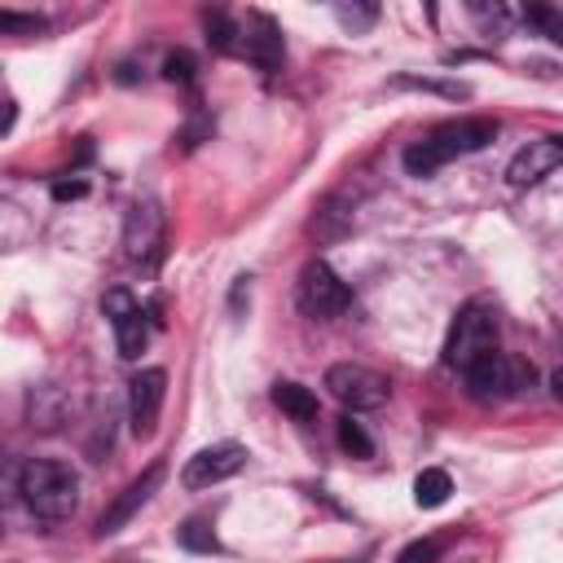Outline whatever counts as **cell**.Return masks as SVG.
I'll return each instance as SVG.
<instances>
[{
	"label": "cell",
	"mask_w": 563,
	"mask_h": 563,
	"mask_svg": "<svg viewBox=\"0 0 563 563\" xmlns=\"http://www.w3.org/2000/svg\"><path fill=\"white\" fill-rule=\"evenodd\" d=\"M84 194H88L84 180H57V185H53V198H57V202H66V198H84Z\"/></svg>",
	"instance_id": "cell-26"
},
{
	"label": "cell",
	"mask_w": 563,
	"mask_h": 563,
	"mask_svg": "<svg viewBox=\"0 0 563 563\" xmlns=\"http://www.w3.org/2000/svg\"><path fill=\"white\" fill-rule=\"evenodd\" d=\"M532 26H541L550 40H563V18L554 13V9H545V4H528V13H523Z\"/></svg>",
	"instance_id": "cell-23"
},
{
	"label": "cell",
	"mask_w": 563,
	"mask_h": 563,
	"mask_svg": "<svg viewBox=\"0 0 563 563\" xmlns=\"http://www.w3.org/2000/svg\"><path fill=\"white\" fill-rule=\"evenodd\" d=\"M400 88H422V92H440V97H466L462 84H440V79H418V75H400Z\"/></svg>",
	"instance_id": "cell-24"
},
{
	"label": "cell",
	"mask_w": 563,
	"mask_h": 563,
	"mask_svg": "<svg viewBox=\"0 0 563 563\" xmlns=\"http://www.w3.org/2000/svg\"><path fill=\"white\" fill-rule=\"evenodd\" d=\"M334 18H339L343 26H352V31H361V26H369V22L378 18V9H374V4H334Z\"/></svg>",
	"instance_id": "cell-22"
},
{
	"label": "cell",
	"mask_w": 563,
	"mask_h": 563,
	"mask_svg": "<svg viewBox=\"0 0 563 563\" xmlns=\"http://www.w3.org/2000/svg\"><path fill=\"white\" fill-rule=\"evenodd\" d=\"M449 493H453V479H449V471H440V466H427V471H418V479H413V501H418L422 510H435V506H444V501H449Z\"/></svg>",
	"instance_id": "cell-15"
},
{
	"label": "cell",
	"mask_w": 563,
	"mask_h": 563,
	"mask_svg": "<svg viewBox=\"0 0 563 563\" xmlns=\"http://www.w3.org/2000/svg\"><path fill=\"white\" fill-rule=\"evenodd\" d=\"M488 352H497V317H493V308H484V303H466L457 317H453V325H449V339H444V365L449 369H471L479 356H488Z\"/></svg>",
	"instance_id": "cell-4"
},
{
	"label": "cell",
	"mask_w": 563,
	"mask_h": 563,
	"mask_svg": "<svg viewBox=\"0 0 563 563\" xmlns=\"http://www.w3.org/2000/svg\"><path fill=\"white\" fill-rule=\"evenodd\" d=\"M202 26H207V44L216 48V53H233L238 48V22L229 18V13H220V9H211V13H202Z\"/></svg>",
	"instance_id": "cell-16"
},
{
	"label": "cell",
	"mask_w": 563,
	"mask_h": 563,
	"mask_svg": "<svg viewBox=\"0 0 563 563\" xmlns=\"http://www.w3.org/2000/svg\"><path fill=\"white\" fill-rule=\"evenodd\" d=\"M440 550H444V545H440L435 537H427V541H409V545L396 554V563H435Z\"/></svg>",
	"instance_id": "cell-21"
},
{
	"label": "cell",
	"mask_w": 563,
	"mask_h": 563,
	"mask_svg": "<svg viewBox=\"0 0 563 563\" xmlns=\"http://www.w3.org/2000/svg\"><path fill=\"white\" fill-rule=\"evenodd\" d=\"M163 238H167V220H163V207L154 198L145 202H132L128 207V220H123V255L132 264H154L163 255Z\"/></svg>",
	"instance_id": "cell-8"
},
{
	"label": "cell",
	"mask_w": 563,
	"mask_h": 563,
	"mask_svg": "<svg viewBox=\"0 0 563 563\" xmlns=\"http://www.w3.org/2000/svg\"><path fill=\"white\" fill-rule=\"evenodd\" d=\"M325 387H330V396H334L347 413L378 409V405H387V396H391V383H387L378 369H369V365H352V361L330 365V369H325Z\"/></svg>",
	"instance_id": "cell-6"
},
{
	"label": "cell",
	"mask_w": 563,
	"mask_h": 563,
	"mask_svg": "<svg viewBox=\"0 0 563 563\" xmlns=\"http://www.w3.org/2000/svg\"><path fill=\"white\" fill-rule=\"evenodd\" d=\"M242 466H246V449H242V444H233V440H224V444H207V449H198V453L185 462L180 484L198 493V488H211V484L233 479Z\"/></svg>",
	"instance_id": "cell-9"
},
{
	"label": "cell",
	"mask_w": 563,
	"mask_h": 563,
	"mask_svg": "<svg viewBox=\"0 0 563 563\" xmlns=\"http://www.w3.org/2000/svg\"><path fill=\"white\" fill-rule=\"evenodd\" d=\"M158 479H163V462H154V466H145V475H136L106 510H101V519H97V537H110V532H119L145 501H150V493L158 488Z\"/></svg>",
	"instance_id": "cell-12"
},
{
	"label": "cell",
	"mask_w": 563,
	"mask_h": 563,
	"mask_svg": "<svg viewBox=\"0 0 563 563\" xmlns=\"http://www.w3.org/2000/svg\"><path fill=\"white\" fill-rule=\"evenodd\" d=\"M163 396H167V374L163 369L132 374V383H128V418H132V431L136 435H150L154 431L158 409H163Z\"/></svg>",
	"instance_id": "cell-10"
},
{
	"label": "cell",
	"mask_w": 563,
	"mask_h": 563,
	"mask_svg": "<svg viewBox=\"0 0 563 563\" xmlns=\"http://www.w3.org/2000/svg\"><path fill=\"white\" fill-rule=\"evenodd\" d=\"M334 435H339L343 453H352V457H374V440L365 435V427H361L352 413H343V418L334 422Z\"/></svg>",
	"instance_id": "cell-18"
},
{
	"label": "cell",
	"mask_w": 563,
	"mask_h": 563,
	"mask_svg": "<svg viewBox=\"0 0 563 563\" xmlns=\"http://www.w3.org/2000/svg\"><path fill=\"white\" fill-rule=\"evenodd\" d=\"M242 48H246V57H251L264 75H273V70L282 66V53H286L282 31H277V22H273L268 13H255V18H251V31L242 35Z\"/></svg>",
	"instance_id": "cell-13"
},
{
	"label": "cell",
	"mask_w": 563,
	"mask_h": 563,
	"mask_svg": "<svg viewBox=\"0 0 563 563\" xmlns=\"http://www.w3.org/2000/svg\"><path fill=\"white\" fill-rule=\"evenodd\" d=\"M101 312L110 317L119 356H123V361H136V356L145 352V343H150V325H158V321H154V317H150L123 286H114V290L101 295Z\"/></svg>",
	"instance_id": "cell-7"
},
{
	"label": "cell",
	"mask_w": 563,
	"mask_h": 563,
	"mask_svg": "<svg viewBox=\"0 0 563 563\" xmlns=\"http://www.w3.org/2000/svg\"><path fill=\"white\" fill-rule=\"evenodd\" d=\"M471 13H475L488 31H497V35H506V26H510V9H506V4H493V9H488V4H471Z\"/></svg>",
	"instance_id": "cell-25"
},
{
	"label": "cell",
	"mask_w": 563,
	"mask_h": 563,
	"mask_svg": "<svg viewBox=\"0 0 563 563\" xmlns=\"http://www.w3.org/2000/svg\"><path fill=\"white\" fill-rule=\"evenodd\" d=\"M35 31H44V18H40V13L0 9V35H35Z\"/></svg>",
	"instance_id": "cell-19"
},
{
	"label": "cell",
	"mask_w": 563,
	"mask_h": 563,
	"mask_svg": "<svg viewBox=\"0 0 563 563\" xmlns=\"http://www.w3.org/2000/svg\"><path fill=\"white\" fill-rule=\"evenodd\" d=\"M163 79H167V84H194V57H189L185 48H172V53L163 57Z\"/></svg>",
	"instance_id": "cell-20"
},
{
	"label": "cell",
	"mask_w": 563,
	"mask_h": 563,
	"mask_svg": "<svg viewBox=\"0 0 563 563\" xmlns=\"http://www.w3.org/2000/svg\"><path fill=\"white\" fill-rule=\"evenodd\" d=\"M493 136H497V123L493 119H453V123H440L435 132H427L422 141L405 145L400 163H405L409 176H435L444 163L484 150Z\"/></svg>",
	"instance_id": "cell-1"
},
{
	"label": "cell",
	"mask_w": 563,
	"mask_h": 563,
	"mask_svg": "<svg viewBox=\"0 0 563 563\" xmlns=\"http://www.w3.org/2000/svg\"><path fill=\"white\" fill-rule=\"evenodd\" d=\"M559 163H563V145H559V136H541V141H528V145L510 158L506 180H510L515 189H528V185H541Z\"/></svg>",
	"instance_id": "cell-11"
},
{
	"label": "cell",
	"mask_w": 563,
	"mask_h": 563,
	"mask_svg": "<svg viewBox=\"0 0 563 563\" xmlns=\"http://www.w3.org/2000/svg\"><path fill=\"white\" fill-rule=\"evenodd\" d=\"M273 400L282 413H290L295 422H312L317 418V396L303 387V383H277L273 387Z\"/></svg>",
	"instance_id": "cell-14"
},
{
	"label": "cell",
	"mask_w": 563,
	"mask_h": 563,
	"mask_svg": "<svg viewBox=\"0 0 563 563\" xmlns=\"http://www.w3.org/2000/svg\"><path fill=\"white\" fill-rule=\"evenodd\" d=\"M13 119H18V106H13L9 97H0V136L13 128Z\"/></svg>",
	"instance_id": "cell-27"
},
{
	"label": "cell",
	"mask_w": 563,
	"mask_h": 563,
	"mask_svg": "<svg viewBox=\"0 0 563 563\" xmlns=\"http://www.w3.org/2000/svg\"><path fill=\"white\" fill-rule=\"evenodd\" d=\"M176 541H180L185 550H194V554H216V550H220V537L211 532L207 519H185V523L176 528Z\"/></svg>",
	"instance_id": "cell-17"
},
{
	"label": "cell",
	"mask_w": 563,
	"mask_h": 563,
	"mask_svg": "<svg viewBox=\"0 0 563 563\" xmlns=\"http://www.w3.org/2000/svg\"><path fill=\"white\" fill-rule=\"evenodd\" d=\"M462 378L475 400H510L537 383V369H532V361H523L515 352H488L471 369H462Z\"/></svg>",
	"instance_id": "cell-3"
},
{
	"label": "cell",
	"mask_w": 563,
	"mask_h": 563,
	"mask_svg": "<svg viewBox=\"0 0 563 563\" xmlns=\"http://www.w3.org/2000/svg\"><path fill=\"white\" fill-rule=\"evenodd\" d=\"M295 299H299V312L312 317V321H330V317H343V312L352 308V290H347V282H343L325 260L303 264Z\"/></svg>",
	"instance_id": "cell-5"
},
{
	"label": "cell",
	"mask_w": 563,
	"mask_h": 563,
	"mask_svg": "<svg viewBox=\"0 0 563 563\" xmlns=\"http://www.w3.org/2000/svg\"><path fill=\"white\" fill-rule=\"evenodd\" d=\"M18 493L31 515L40 519H70L79 506V475L70 462L57 457H31L18 471Z\"/></svg>",
	"instance_id": "cell-2"
}]
</instances>
